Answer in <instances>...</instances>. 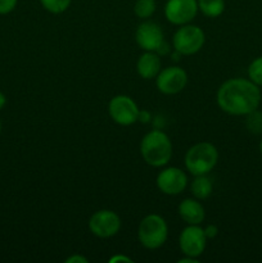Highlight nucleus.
<instances>
[{"instance_id": "27", "label": "nucleus", "mask_w": 262, "mask_h": 263, "mask_svg": "<svg viewBox=\"0 0 262 263\" xmlns=\"http://www.w3.org/2000/svg\"><path fill=\"white\" fill-rule=\"evenodd\" d=\"M177 262H179V263H198V262H199V258H194V257L185 256L184 258L179 259Z\"/></svg>"}, {"instance_id": "12", "label": "nucleus", "mask_w": 262, "mask_h": 263, "mask_svg": "<svg viewBox=\"0 0 262 263\" xmlns=\"http://www.w3.org/2000/svg\"><path fill=\"white\" fill-rule=\"evenodd\" d=\"M135 40L144 51H156L163 43L164 35L158 23L145 20L136 28Z\"/></svg>"}, {"instance_id": "10", "label": "nucleus", "mask_w": 262, "mask_h": 263, "mask_svg": "<svg viewBox=\"0 0 262 263\" xmlns=\"http://www.w3.org/2000/svg\"><path fill=\"white\" fill-rule=\"evenodd\" d=\"M197 0H167L164 4V17L175 26L188 25L197 17Z\"/></svg>"}, {"instance_id": "26", "label": "nucleus", "mask_w": 262, "mask_h": 263, "mask_svg": "<svg viewBox=\"0 0 262 263\" xmlns=\"http://www.w3.org/2000/svg\"><path fill=\"white\" fill-rule=\"evenodd\" d=\"M117 262H131L133 263V259L130 257H126L123 254H115L113 257L109 258V263H117Z\"/></svg>"}, {"instance_id": "7", "label": "nucleus", "mask_w": 262, "mask_h": 263, "mask_svg": "<svg viewBox=\"0 0 262 263\" xmlns=\"http://www.w3.org/2000/svg\"><path fill=\"white\" fill-rule=\"evenodd\" d=\"M89 229L97 238L108 239L117 235L121 230V218L115 211H97L89 220Z\"/></svg>"}, {"instance_id": "30", "label": "nucleus", "mask_w": 262, "mask_h": 263, "mask_svg": "<svg viewBox=\"0 0 262 263\" xmlns=\"http://www.w3.org/2000/svg\"><path fill=\"white\" fill-rule=\"evenodd\" d=\"M2 128H3V125H2V121H0V134H2Z\"/></svg>"}, {"instance_id": "4", "label": "nucleus", "mask_w": 262, "mask_h": 263, "mask_svg": "<svg viewBox=\"0 0 262 263\" xmlns=\"http://www.w3.org/2000/svg\"><path fill=\"white\" fill-rule=\"evenodd\" d=\"M169 238V226L166 220L157 213L146 215L138 228L139 243L149 251L158 249Z\"/></svg>"}, {"instance_id": "21", "label": "nucleus", "mask_w": 262, "mask_h": 263, "mask_svg": "<svg viewBox=\"0 0 262 263\" xmlns=\"http://www.w3.org/2000/svg\"><path fill=\"white\" fill-rule=\"evenodd\" d=\"M18 4V0H0V14L5 15L12 13Z\"/></svg>"}, {"instance_id": "8", "label": "nucleus", "mask_w": 262, "mask_h": 263, "mask_svg": "<svg viewBox=\"0 0 262 263\" xmlns=\"http://www.w3.org/2000/svg\"><path fill=\"white\" fill-rule=\"evenodd\" d=\"M188 84V73L179 66H170L161 69L156 77V86L164 95H175L181 92Z\"/></svg>"}, {"instance_id": "22", "label": "nucleus", "mask_w": 262, "mask_h": 263, "mask_svg": "<svg viewBox=\"0 0 262 263\" xmlns=\"http://www.w3.org/2000/svg\"><path fill=\"white\" fill-rule=\"evenodd\" d=\"M203 230H204V235L207 239L216 238L218 234V228L216 225H207Z\"/></svg>"}, {"instance_id": "2", "label": "nucleus", "mask_w": 262, "mask_h": 263, "mask_svg": "<svg viewBox=\"0 0 262 263\" xmlns=\"http://www.w3.org/2000/svg\"><path fill=\"white\" fill-rule=\"evenodd\" d=\"M140 154L144 162L152 167L166 166L172 157V143L162 130H152L144 135L140 143Z\"/></svg>"}, {"instance_id": "15", "label": "nucleus", "mask_w": 262, "mask_h": 263, "mask_svg": "<svg viewBox=\"0 0 262 263\" xmlns=\"http://www.w3.org/2000/svg\"><path fill=\"white\" fill-rule=\"evenodd\" d=\"M213 192V182L208 175H198L190 185V193L198 200H204L211 197Z\"/></svg>"}, {"instance_id": "1", "label": "nucleus", "mask_w": 262, "mask_h": 263, "mask_svg": "<svg viewBox=\"0 0 262 263\" xmlns=\"http://www.w3.org/2000/svg\"><path fill=\"white\" fill-rule=\"evenodd\" d=\"M217 105L231 116H247L258 109L261 91L251 80L229 79L218 87Z\"/></svg>"}, {"instance_id": "14", "label": "nucleus", "mask_w": 262, "mask_h": 263, "mask_svg": "<svg viewBox=\"0 0 262 263\" xmlns=\"http://www.w3.org/2000/svg\"><path fill=\"white\" fill-rule=\"evenodd\" d=\"M161 69V55H158L156 51H144L136 62V72L144 80L156 79Z\"/></svg>"}, {"instance_id": "28", "label": "nucleus", "mask_w": 262, "mask_h": 263, "mask_svg": "<svg viewBox=\"0 0 262 263\" xmlns=\"http://www.w3.org/2000/svg\"><path fill=\"white\" fill-rule=\"evenodd\" d=\"M5 104H7V97L0 91V110L5 107Z\"/></svg>"}, {"instance_id": "6", "label": "nucleus", "mask_w": 262, "mask_h": 263, "mask_svg": "<svg viewBox=\"0 0 262 263\" xmlns=\"http://www.w3.org/2000/svg\"><path fill=\"white\" fill-rule=\"evenodd\" d=\"M139 112L138 104L128 95H116L108 104L110 118L120 126H131L138 122Z\"/></svg>"}, {"instance_id": "17", "label": "nucleus", "mask_w": 262, "mask_h": 263, "mask_svg": "<svg viewBox=\"0 0 262 263\" xmlns=\"http://www.w3.org/2000/svg\"><path fill=\"white\" fill-rule=\"evenodd\" d=\"M156 0H136L134 4V13L140 20H149L156 13Z\"/></svg>"}, {"instance_id": "11", "label": "nucleus", "mask_w": 262, "mask_h": 263, "mask_svg": "<svg viewBox=\"0 0 262 263\" xmlns=\"http://www.w3.org/2000/svg\"><path fill=\"white\" fill-rule=\"evenodd\" d=\"M156 184L163 194L179 195L186 189L188 176L179 167H167L157 175Z\"/></svg>"}, {"instance_id": "16", "label": "nucleus", "mask_w": 262, "mask_h": 263, "mask_svg": "<svg viewBox=\"0 0 262 263\" xmlns=\"http://www.w3.org/2000/svg\"><path fill=\"white\" fill-rule=\"evenodd\" d=\"M198 9L208 18H217L225 10V0H197Z\"/></svg>"}, {"instance_id": "23", "label": "nucleus", "mask_w": 262, "mask_h": 263, "mask_svg": "<svg viewBox=\"0 0 262 263\" xmlns=\"http://www.w3.org/2000/svg\"><path fill=\"white\" fill-rule=\"evenodd\" d=\"M170 51H171V46H170V44L167 43L166 40H163V43L161 44V45H159V48L157 49L156 50V53L158 54V55H166V54H169Z\"/></svg>"}, {"instance_id": "29", "label": "nucleus", "mask_w": 262, "mask_h": 263, "mask_svg": "<svg viewBox=\"0 0 262 263\" xmlns=\"http://www.w3.org/2000/svg\"><path fill=\"white\" fill-rule=\"evenodd\" d=\"M259 152H261V154H262V140H261V143H259Z\"/></svg>"}, {"instance_id": "24", "label": "nucleus", "mask_w": 262, "mask_h": 263, "mask_svg": "<svg viewBox=\"0 0 262 263\" xmlns=\"http://www.w3.org/2000/svg\"><path fill=\"white\" fill-rule=\"evenodd\" d=\"M138 121H140L141 123H149V122H151V121H152L151 112H148V110H145V109H141L140 112H139Z\"/></svg>"}, {"instance_id": "19", "label": "nucleus", "mask_w": 262, "mask_h": 263, "mask_svg": "<svg viewBox=\"0 0 262 263\" xmlns=\"http://www.w3.org/2000/svg\"><path fill=\"white\" fill-rule=\"evenodd\" d=\"M246 126L249 133L252 134H261L262 133V112L259 110H253L249 115L246 116Z\"/></svg>"}, {"instance_id": "18", "label": "nucleus", "mask_w": 262, "mask_h": 263, "mask_svg": "<svg viewBox=\"0 0 262 263\" xmlns=\"http://www.w3.org/2000/svg\"><path fill=\"white\" fill-rule=\"evenodd\" d=\"M72 0H40V4L43 5L46 12L51 14H61L64 13L71 7Z\"/></svg>"}, {"instance_id": "3", "label": "nucleus", "mask_w": 262, "mask_h": 263, "mask_svg": "<svg viewBox=\"0 0 262 263\" xmlns=\"http://www.w3.org/2000/svg\"><path fill=\"white\" fill-rule=\"evenodd\" d=\"M218 162V151L208 141L197 143L185 154V167L193 176L208 175Z\"/></svg>"}, {"instance_id": "13", "label": "nucleus", "mask_w": 262, "mask_h": 263, "mask_svg": "<svg viewBox=\"0 0 262 263\" xmlns=\"http://www.w3.org/2000/svg\"><path fill=\"white\" fill-rule=\"evenodd\" d=\"M179 216L188 225H200L205 218V210L202 203L195 198H186L177 208Z\"/></svg>"}, {"instance_id": "20", "label": "nucleus", "mask_w": 262, "mask_h": 263, "mask_svg": "<svg viewBox=\"0 0 262 263\" xmlns=\"http://www.w3.org/2000/svg\"><path fill=\"white\" fill-rule=\"evenodd\" d=\"M248 77L257 86H262V57L251 62L248 66Z\"/></svg>"}, {"instance_id": "9", "label": "nucleus", "mask_w": 262, "mask_h": 263, "mask_svg": "<svg viewBox=\"0 0 262 263\" xmlns=\"http://www.w3.org/2000/svg\"><path fill=\"white\" fill-rule=\"evenodd\" d=\"M207 240L204 230L199 225H188L180 233L179 247L184 256L199 258L205 251Z\"/></svg>"}, {"instance_id": "5", "label": "nucleus", "mask_w": 262, "mask_h": 263, "mask_svg": "<svg viewBox=\"0 0 262 263\" xmlns=\"http://www.w3.org/2000/svg\"><path fill=\"white\" fill-rule=\"evenodd\" d=\"M205 43V33L195 25L180 26L172 37V46L181 55H194Z\"/></svg>"}, {"instance_id": "25", "label": "nucleus", "mask_w": 262, "mask_h": 263, "mask_svg": "<svg viewBox=\"0 0 262 263\" xmlns=\"http://www.w3.org/2000/svg\"><path fill=\"white\" fill-rule=\"evenodd\" d=\"M87 258H85L81 254H73L66 259V263H87Z\"/></svg>"}]
</instances>
